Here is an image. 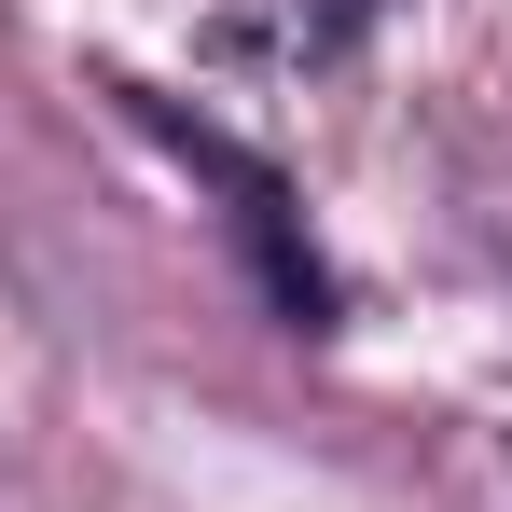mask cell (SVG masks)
Instances as JSON below:
<instances>
[{
    "label": "cell",
    "instance_id": "obj_1",
    "mask_svg": "<svg viewBox=\"0 0 512 512\" xmlns=\"http://www.w3.org/2000/svg\"><path fill=\"white\" fill-rule=\"evenodd\" d=\"M139 125H153V139H180L194 167H208V180H222V194H236V236H250V263H263V291H277V305H291V319L319 333V319H333V277H319V250H305V222H291V180L263 167V153H236L222 125H194L180 97H139Z\"/></svg>",
    "mask_w": 512,
    "mask_h": 512
}]
</instances>
